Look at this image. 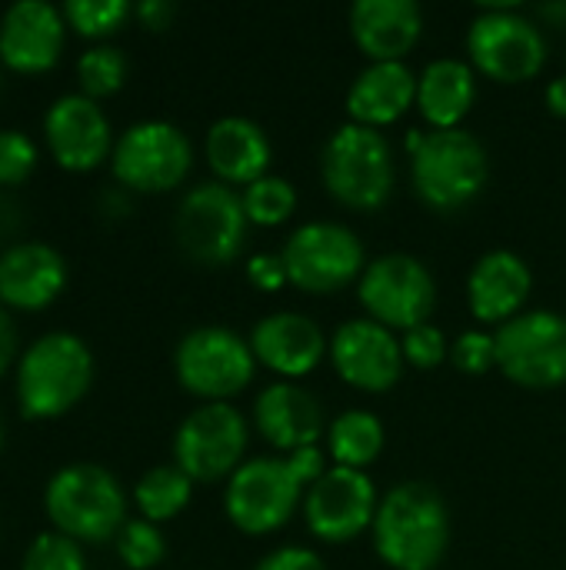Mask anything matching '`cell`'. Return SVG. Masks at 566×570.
<instances>
[{
    "label": "cell",
    "mask_w": 566,
    "mask_h": 570,
    "mask_svg": "<svg viewBox=\"0 0 566 570\" xmlns=\"http://www.w3.org/2000/svg\"><path fill=\"white\" fill-rule=\"evenodd\" d=\"M374 551L390 570H437L450 551V511L427 481H404L380 498Z\"/></svg>",
    "instance_id": "1"
},
{
    "label": "cell",
    "mask_w": 566,
    "mask_h": 570,
    "mask_svg": "<svg viewBox=\"0 0 566 570\" xmlns=\"http://www.w3.org/2000/svg\"><path fill=\"white\" fill-rule=\"evenodd\" d=\"M320 177L327 194L357 214L380 210L397 187L394 147L384 130L340 124L320 150Z\"/></svg>",
    "instance_id": "2"
},
{
    "label": "cell",
    "mask_w": 566,
    "mask_h": 570,
    "mask_svg": "<svg viewBox=\"0 0 566 570\" xmlns=\"http://www.w3.org/2000/svg\"><path fill=\"white\" fill-rule=\"evenodd\" d=\"M490 180V157L477 134L427 130L410 154V187L424 207L437 214H457L470 207Z\"/></svg>",
    "instance_id": "3"
},
{
    "label": "cell",
    "mask_w": 566,
    "mask_h": 570,
    "mask_svg": "<svg viewBox=\"0 0 566 570\" xmlns=\"http://www.w3.org/2000/svg\"><path fill=\"white\" fill-rule=\"evenodd\" d=\"M93 384V354L73 331H47L17 357V401L27 417L70 411Z\"/></svg>",
    "instance_id": "4"
},
{
    "label": "cell",
    "mask_w": 566,
    "mask_h": 570,
    "mask_svg": "<svg viewBox=\"0 0 566 570\" xmlns=\"http://www.w3.org/2000/svg\"><path fill=\"white\" fill-rule=\"evenodd\" d=\"M43 508L53 531L73 541H110L127 524V494L120 481L93 461H73L50 474Z\"/></svg>",
    "instance_id": "5"
},
{
    "label": "cell",
    "mask_w": 566,
    "mask_h": 570,
    "mask_svg": "<svg viewBox=\"0 0 566 570\" xmlns=\"http://www.w3.org/2000/svg\"><path fill=\"white\" fill-rule=\"evenodd\" d=\"M467 63L494 83H527L547 67L544 27L517 3H480L467 27Z\"/></svg>",
    "instance_id": "6"
},
{
    "label": "cell",
    "mask_w": 566,
    "mask_h": 570,
    "mask_svg": "<svg viewBox=\"0 0 566 570\" xmlns=\"http://www.w3.org/2000/svg\"><path fill=\"white\" fill-rule=\"evenodd\" d=\"M247 210L244 197L220 184V180H203L183 190L177 210H173V237L180 250L203 264V267H227L240 257L247 244Z\"/></svg>",
    "instance_id": "7"
},
{
    "label": "cell",
    "mask_w": 566,
    "mask_h": 570,
    "mask_svg": "<svg viewBox=\"0 0 566 570\" xmlns=\"http://www.w3.org/2000/svg\"><path fill=\"white\" fill-rule=\"evenodd\" d=\"M257 367L260 364L250 351V341L220 324L193 327L173 347V374L180 387L203 404L244 394Z\"/></svg>",
    "instance_id": "8"
},
{
    "label": "cell",
    "mask_w": 566,
    "mask_h": 570,
    "mask_svg": "<svg viewBox=\"0 0 566 570\" xmlns=\"http://www.w3.org/2000/svg\"><path fill=\"white\" fill-rule=\"evenodd\" d=\"M304 484L297 481L287 458H247L224 488L227 521L247 538H267L290 524L304 508Z\"/></svg>",
    "instance_id": "9"
},
{
    "label": "cell",
    "mask_w": 566,
    "mask_h": 570,
    "mask_svg": "<svg viewBox=\"0 0 566 570\" xmlns=\"http://www.w3.org/2000/svg\"><path fill=\"white\" fill-rule=\"evenodd\" d=\"M284 267L290 277V287L317 297H330L347 291L350 284L360 281L367 267V250L364 240L337 220H307L300 224L284 250Z\"/></svg>",
    "instance_id": "10"
},
{
    "label": "cell",
    "mask_w": 566,
    "mask_h": 570,
    "mask_svg": "<svg viewBox=\"0 0 566 570\" xmlns=\"http://www.w3.org/2000/svg\"><path fill=\"white\" fill-rule=\"evenodd\" d=\"M357 301L370 321L394 334L427 324L437 311V281L430 267L404 250L367 261L357 281Z\"/></svg>",
    "instance_id": "11"
},
{
    "label": "cell",
    "mask_w": 566,
    "mask_h": 570,
    "mask_svg": "<svg viewBox=\"0 0 566 570\" xmlns=\"http://www.w3.org/2000/svg\"><path fill=\"white\" fill-rule=\"evenodd\" d=\"M497 337V371L527 391H554L566 384V314L537 307L524 311Z\"/></svg>",
    "instance_id": "12"
},
{
    "label": "cell",
    "mask_w": 566,
    "mask_h": 570,
    "mask_svg": "<svg viewBox=\"0 0 566 570\" xmlns=\"http://www.w3.org/2000/svg\"><path fill=\"white\" fill-rule=\"evenodd\" d=\"M193 167L190 137L170 120H137L130 124L110 150V170L127 190L163 194L187 180Z\"/></svg>",
    "instance_id": "13"
},
{
    "label": "cell",
    "mask_w": 566,
    "mask_h": 570,
    "mask_svg": "<svg viewBox=\"0 0 566 570\" xmlns=\"http://www.w3.org/2000/svg\"><path fill=\"white\" fill-rule=\"evenodd\" d=\"M250 424L230 401L197 404L173 434V464L193 484L227 481L247 458Z\"/></svg>",
    "instance_id": "14"
},
{
    "label": "cell",
    "mask_w": 566,
    "mask_h": 570,
    "mask_svg": "<svg viewBox=\"0 0 566 570\" xmlns=\"http://www.w3.org/2000/svg\"><path fill=\"white\" fill-rule=\"evenodd\" d=\"M380 508L377 484L367 471L334 468L304 494V524L324 544H350L374 528Z\"/></svg>",
    "instance_id": "15"
},
{
    "label": "cell",
    "mask_w": 566,
    "mask_h": 570,
    "mask_svg": "<svg viewBox=\"0 0 566 570\" xmlns=\"http://www.w3.org/2000/svg\"><path fill=\"white\" fill-rule=\"evenodd\" d=\"M330 364L337 377L360 394H387L404 377L400 334L387 331L370 317L344 321L330 334Z\"/></svg>",
    "instance_id": "16"
},
{
    "label": "cell",
    "mask_w": 566,
    "mask_h": 570,
    "mask_svg": "<svg viewBox=\"0 0 566 570\" xmlns=\"http://www.w3.org/2000/svg\"><path fill=\"white\" fill-rule=\"evenodd\" d=\"M43 140L53 160L67 170H93L113 150V127L103 107L73 90L60 94L43 114Z\"/></svg>",
    "instance_id": "17"
},
{
    "label": "cell",
    "mask_w": 566,
    "mask_h": 570,
    "mask_svg": "<svg viewBox=\"0 0 566 570\" xmlns=\"http://www.w3.org/2000/svg\"><path fill=\"white\" fill-rule=\"evenodd\" d=\"M247 341L260 367L277 374V381L294 384L314 374L330 354V337L324 327L300 311H274L260 317Z\"/></svg>",
    "instance_id": "18"
},
{
    "label": "cell",
    "mask_w": 566,
    "mask_h": 570,
    "mask_svg": "<svg viewBox=\"0 0 566 570\" xmlns=\"http://www.w3.org/2000/svg\"><path fill=\"white\" fill-rule=\"evenodd\" d=\"M254 428L257 434L284 458L300 448H317L327 438V414L314 391L294 381L267 384L254 401Z\"/></svg>",
    "instance_id": "19"
},
{
    "label": "cell",
    "mask_w": 566,
    "mask_h": 570,
    "mask_svg": "<svg viewBox=\"0 0 566 570\" xmlns=\"http://www.w3.org/2000/svg\"><path fill=\"white\" fill-rule=\"evenodd\" d=\"M67 37L63 10L50 0H13L0 17V60L10 70L37 73L57 63Z\"/></svg>",
    "instance_id": "20"
},
{
    "label": "cell",
    "mask_w": 566,
    "mask_h": 570,
    "mask_svg": "<svg viewBox=\"0 0 566 570\" xmlns=\"http://www.w3.org/2000/svg\"><path fill=\"white\" fill-rule=\"evenodd\" d=\"M534 294V271L530 264L514 250H487L477 257L467 277V307L477 324L484 327H504L517 314H524L527 301Z\"/></svg>",
    "instance_id": "21"
},
{
    "label": "cell",
    "mask_w": 566,
    "mask_h": 570,
    "mask_svg": "<svg viewBox=\"0 0 566 570\" xmlns=\"http://www.w3.org/2000/svg\"><path fill=\"white\" fill-rule=\"evenodd\" d=\"M350 37L370 63H404L424 37L417 0H357L347 13Z\"/></svg>",
    "instance_id": "22"
},
{
    "label": "cell",
    "mask_w": 566,
    "mask_h": 570,
    "mask_svg": "<svg viewBox=\"0 0 566 570\" xmlns=\"http://www.w3.org/2000/svg\"><path fill=\"white\" fill-rule=\"evenodd\" d=\"M67 284V261L47 240H17L0 254V304L20 311L47 307Z\"/></svg>",
    "instance_id": "23"
},
{
    "label": "cell",
    "mask_w": 566,
    "mask_h": 570,
    "mask_svg": "<svg viewBox=\"0 0 566 570\" xmlns=\"http://www.w3.org/2000/svg\"><path fill=\"white\" fill-rule=\"evenodd\" d=\"M207 164L214 177L227 187H250L254 180L270 174L274 160V144L267 130L240 114H227L210 124L207 140H203Z\"/></svg>",
    "instance_id": "24"
},
{
    "label": "cell",
    "mask_w": 566,
    "mask_h": 570,
    "mask_svg": "<svg viewBox=\"0 0 566 570\" xmlns=\"http://www.w3.org/2000/svg\"><path fill=\"white\" fill-rule=\"evenodd\" d=\"M417 107V73L407 63H367L347 90V120L360 127H394Z\"/></svg>",
    "instance_id": "25"
},
{
    "label": "cell",
    "mask_w": 566,
    "mask_h": 570,
    "mask_svg": "<svg viewBox=\"0 0 566 570\" xmlns=\"http://www.w3.org/2000/svg\"><path fill=\"white\" fill-rule=\"evenodd\" d=\"M477 104V70L457 57H437L417 73V110L430 130H457Z\"/></svg>",
    "instance_id": "26"
},
{
    "label": "cell",
    "mask_w": 566,
    "mask_h": 570,
    "mask_svg": "<svg viewBox=\"0 0 566 570\" xmlns=\"http://www.w3.org/2000/svg\"><path fill=\"white\" fill-rule=\"evenodd\" d=\"M387 444L384 421L367 411V407H350L337 414L327 428L324 451L334 468H350V471H367L370 464L380 461Z\"/></svg>",
    "instance_id": "27"
},
{
    "label": "cell",
    "mask_w": 566,
    "mask_h": 570,
    "mask_svg": "<svg viewBox=\"0 0 566 570\" xmlns=\"http://www.w3.org/2000/svg\"><path fill=\"white\" fill-rule=\"evenodd\" d=\"M190 498H193V481L177 464H157L143 471L140 481L133 484V504L140 518L153 524L177 518L190 504Z\"/></svg>",
    "instance_id": "28"
},
{
    "label": "cell",
    "mask_w": 566,
    "mask_h": 570,
    "mask_svg": "<svg viewBox=\"0 0 566 570\" xmlns=\"http://www.w3.org/2000/svg\"><path fill=\"white\" fill-rule=\"evenodd\" d=\"M240 197H244L250 227H280L297 214V204H300L297 187L280 174H267L254 180L250 187L240 190Z\"/></svg>",
    "instance_id": "29"
},
{
    "label": "cell",
    "mask_w": 566,
    "mask_h": 570,
    "mask_svg": "<svg viewBox=\"0 0 566 570\" xmlns=\"http://www.w3.org/2000/svg\"><path fill=\"white\" fill-rule=\"evenodd\" d=\"M77 80L80 94L100 100L107 94H117L127 80V57L113 43H93L77 57Z\"/></svg>",
    "instance_id": "30"
},
{
    "label": "cell",
    "mask_w": 566,
    "mask_h": 570,
    "mask_svg": "<svg viewBox=\"0 0 566 570\" xmlns=\"http://www.w3.org/2000/svg\"><path fill=\"white\" fill-rule=\"evenodd\" d=\"M117 554H120V561L130 570H150L163 561L167 538H163V531L153 521L133 518L117 534Z\"/></svg>",
    "instance_id": "31"
},
{
    "label": "cell",
    "mask_w": 566,
    "mask_h": 570,
    "mask_svg": "<svg viewBox=\"0 0 566 570\" xmlns=\"http://www.w3.org/2000/svg\"><path fill=\"white\" fill-rule=\"evenodd\" d=\"M60 10L67 27L83 37H107L133 13L127 0H67Z\"/></svg>",
    "instance_id": "32"
},
{
    "label": "cell",
    "mask_w": 566,
    "mask_h": 570,
    "mask_svg": "<svg viewBox=\"0 0 566 570\" xmlns=\"http://www.w3.org/2000/svg\"><path fill=\"white\" fill-rule=\"evenodd\" d=\"M20 570H87V561H83L80 541L60 531H40L27 544Z\"/></svg>",
    "instance_id": "33"
},
{
    "label": "cell",
    "mask_w": 566,
    "mask_h": 570,
    "mask_svg": "<svg viewBox=\"0 0 566 570\" xmlns=\"http://www.w3.org/2000/svg\"><path fill=\"white\" fill-rule=\"evenodd\" d=\"M450 364L464 377H484V374L497 371V337H494V331L474 327V331L457 334V341H450Z\"/></svg>",
    "instance_id": "34"
},
{
    "label": "cell",
    "mask_w": 566,
    "mask_h": 570,
    "mask_svg": "<svg viewBox=\"0 0 566 570\" xmlns=\"http://www.w3.org/2000/svg\"><path fill=\"white\" fill-rule=\"evenodd\" d=\"M400 351L407 367L414 371H437L440 364L450 361V341L437 324H417L400 334Z\"/></svg>",
    "instance_id": "35"
},
{
    "label": "cell",
    "mask_w": 566,
    "mask_h": 570,
    "mask_svg": "<svg viewBox=\"0 0 566 570\" xmlns=\"http://www.w3.org/2000/svg\"><path fill=\"white\" fill-rule=\"evenodd\" d=\"M37 140L20 127H0V184H23L37 167Z\"/></svg>",
    "instance_id": "36"
},
{
    "label": "cell",
    "mask_w": 566,
    "mask_h": 570,
    "mask_svg": "<svg viewBox=\"0 0 566 570\" xmlns=\"http://www.w3.org/2000/svg\"><path fill=\"white\" fill-rule=\"evenodd\" d=\"M244 274H247V284L254 291H260V294H277V291L290 287V277H287V267H284L280 254H254V257H247Z\"/></svg>",
    "instance_id": "37"
},
{
    "label": "cell",
    "mask_w": 566,
    "mask_h": 570,
    "mask_svg": "<svg viewBox=\"0 0 566 570\" xmlns=\"http://www.w3.org/2000/svg\"><path fill=\"white\" fill-rule=\"evenodd\" d=\"M254 570H327L324 558L314 548L304 544H284L270 554H264Z\"/></svg>",
    "instance_id": "38"
},
{
    "label": "cell",
    "mask_w": 566,
    "mask_h": 570,
    "mask_svg": "<svg viewBox=\"0 0 566 570\" xmlns=\"http://www.w3.org/2000/svg\"><path fill=\"white\" fill-rule=\"evenodd\" d=\"M287 458V464L294 468V474H297V481L304 484V491L307 488H314L327 471H330V458H327V451L317 444V448H300V451H294V454H284Z\"/></svg>",
    "instance_id": "39"
},
{
    "label": "cell",
    "mask_w": 566,
    "mask_h": 570,
    "mask_svg": "<svg viewBox=\"0 0 566 570\" xmlns=\"http://www.w3.org/2000/svg\"><path fill=\"white\" fill-rule=\"evenodd\" d=\"M133 13L140 17V23H143V27H150V30H163V27H170V20H173L177 7H173L170 0H143V3H137V7H133Z\"/></svg>",
    "instance_id": "40"
},
{
    "label": "cell",
    "mask_w": 566,
    "mask_h": 570,
    "mask_svg": "<svg viewBox=\"0 0 566 570\" xmlns=\"http://www.w3.org/2000/svg\"><path fill=\"white\" fill-rule=\"evenodd\" d=\"M13 357H17V324L10 311L0 304V374L13 364Z\"/></svg>",
    "instance_id": "41"
},
{
    "label": "cell",
    "mask_w": 566,
    "mask_h": 570,
    "mask_svg": "<svg viewBox=\"0 0 566 570\" xmlns=\"http://www.w3.org/2000/svg\"><path fill=\"white\" fill-rule=\"evenodd\" d=\"M544 100H547V110H550L554 117L566 120V73L554 77V80L547 83V94H544Z\"/></svg>",
    "instance_id": "42"
},
{
    "label": "cell",
    "mask_w": 566,
    "mask_h": 570,
    "mask_svg": "<svg viewBox=\"0 0 566 570\" xmlns=\"http://www.w3.org/2000/svg\"><path fill=\"white\" fill-rule=\"evenodd\" d=\"M537 20H547L550 27H564L566 0H560V3H540V7H537Z\"/></svg>",
    "instance_id": "43"
},
{
    "label": "cell",
    "mask_w": 566,
    "mask_h": 570,
    "mask_svg": "<svg viewBox=\"0 0 566 570\" xmlns=\"http://www.w3.org/2000/svg\"><path fill=\"white\" fill-rule=\"evenodd\" d=\"M0 448H3V417H0Z\"/></svg>",
    "instance_id": "44"
}]
</instances>
